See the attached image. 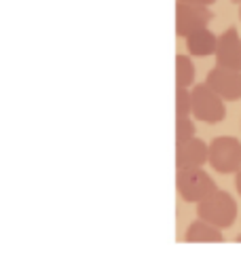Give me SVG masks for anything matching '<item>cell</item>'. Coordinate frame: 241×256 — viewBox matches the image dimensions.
Wrapping results in <instances>:
<instances>
[{"label": "cell", "instance_id": "1", "mask_svg": "<svg viewBox=\"0 0 241 256\" xmlns=\"http://www.w3.org/2000/svg\"><path fill=\"white\" fill-rule=\"evenodd\" d=\"M176 188L186 204H199L216 193L218 184L203 168H180L176 174Z\"/></svg>", "mask_w": 241, "mask_h": 256}, {"label": "cell", "instance_id": "2", "mask_svg": "<svg viewBox=\"0 0 241 256\" xmlns=\"http://www.w3.org/2000/svg\"><path fill=\"white\" fill-rule=\"evenodd\" d=\"M197 218H203L220 228H228L237 220V201L230 193L218 188L216 193L197 204Z\"/></svg>", "mask_w": 241, "mask_h": 256}, {"label": "cell", "instance_id": "3", "mask_svg": "<svg viewBox=\"0 0 241 256\" xmlns=\"http://www.w3.org/2000/svg\"><path fill=\"white\" fill-rule=\"evenodd\" d=\"M190 100H192V116L201 123L216 125L226 118V106L214 89L208 83H197L190 89Z\"/></svg>", "mask_w": 241, "mask_h": 256}, {"label": "cell", "instance_id": "4", "mask_svg": "<svg viewBox=\"0 0 241 256\" xmlns=\"http://www.w3.org/2000/svg\"><path fill=\"white\" fill-rule=\"evenodd\" d=\"M210 166L218 174H235L241 168V142L233 136H218L210 142Z\"/></svg>", "mask_w": 241, "mask_h": 256}, {"label": "cell", "instance_id": "5", "mask_svg": "<svg viewBox=\"0 0 241 256\" xmlns=\"http://www.w3.org/2000/svg\"><path fill=\"white\" fill-rule=\"evenodd\" d=\"M212 20H214V13L210 11L208 4L188 2V0L176 2V34L182 38L201 28H208Z\"/></svg>", "mask_w": 241, "mask_h": 256}, {"label": "cell", "instance_id": "6", "mask_svg": "<svg viewBox=\"0 0 241 256\" xmlns=\"http://www.w3.org/2000/svg\"><path fill=\"white\" fill-rule=\"evenodd\" d=\"M206 83L224 100V102H237L241 100V70L218 66L208 72Z\"/></svg>", "mask_w": 241, "mask_h": 256}, {"label": "cell", "instance_id": "7", "mask_svg": "<svg viewBox=\"0 0 241 256\" xmlns=\"http://www.w3.org/2000/svg\"><path fill=\"white\" fill-rule=\"evenodd\" d=\"M210 163V144L197 136L186 142L176 144V168H203Z\"/></svg>", "mask_w": 241, "mask_h": 256}, {"label": "cell", "instance_id": "8", "mask_svg": "<svg viewBox=\"0 0 241 256\" xmlns=\"http://www.w3.org/2000/svg\"><path fill=\"white\" fill-rule=\"evenodd\" d=\"M216 64L224 68L241 70V36L235 28H228L218 36Z\"/></svg>", "mask_w": 241, "mask_h": 256}, {"label": "cell", "instance_id": "9", "mask_svg": "<svg viewBox=\"0 0 241 256\" xmlns=\"http://www.w3.org/2000/svg\"><path fill=\"white\" fill-rule=\"evenodd\" d=\"M184 242H188V244H222L224 242V235H222L220 226L203 220V218H197L194 222L188 224L186 233H184Z\"/></svg>", "mask_w": 241, "mask_h": 256}, {"label": "cell", "instance_id": "10", "mask_svg": "<svg viewBox=\"0 0 241 256\" xmlns=\"http://www.w3.org/2000/svg\"><path fill=\"white\" fill-rule=\"evenodd\" d=\"M186 47L188 53L194 58H208V56H216V47H218V36L214 32H210L208 28H201L197 32H192L186 36Z\"/></svg>", "mask_w": 241, "mask_h": 256}, {"label": "cell", "instance_id": "11", "mask_svg": "<svg viewBox=\"0 0 241 256\" xmlns=\"http://www.w3.org/2000/svg\"><path fill=\"white\" fill-rule=\"evenodd\" d=\"M194 85V64L186 56L176 58V87H192Z\"/></svg>", "mask_w": 241, "mask_h": 256}, {"label": "cell", "instance_id": "12", "mask_svg": "<svg viewBox=\"0 0 241 256\" xmlns=\"http://www.w3.org/2000/svg\"><path fill=\"white\" fill-rule=\"evenodd\" d=\"M176 116H192L190 87H176Z\"/></svg>", "mask_w": 241, "mask_h": 256}, {"label": "cell", "instance_id": "13", "mask_svg": "<svg viewBox=\"0 0 241 256\" xmlns=\"http://www.w3.org/2000/svg\"><path fill=\"white\" fill-rule=\"evenodd\" d=\"M194 134L197 130H194L192 116H176V144L194 138Z\"/></svg>", "mask_w": 241, "mask_h": 256}, {"label": "cell", "instance_id": "14", "mask_svg": "<svg viewBox=\"0 0 241 256\" xmlns=\"http://www.w3.org/2000/svg\"><path fill=\"white\" fill-rule=\"evenodd\" d=\"M235 186H237V193L241 197V168L235 172Z\"/></svg>", "mask_w": 241, "mask_h": 256}, {"label": "cell", "instance_id": "15", "mask_svg": "<svg viewBox=\"0 0 241 256\" xmlns=\"http://www.w3.org/2000/svg\"><path fill=\"white\" fill-rule=\"evenodd\" d=\"M188 2H199V4H208V6H212L216 2V0H188Z\"/></svg>", "mask_w": 241, "mask_h": 256}, {"label": "cell", "instance_id": "16", "mask_svg": "<svg viewBox=\"0 0 241 256\" xmlns=\"http://www.w3.org/2000/svg\"><path fill=\"white\" fill-rule=\"evenodd\" d=\"M235 242H237V244H241V235H237V237H235Z\"/></svg>", "mask_w": 241, "mask_h": 256}, {"label": "cell", "instance_id": "17", "mask_svg": "<svg viewBox=\"0 0 241 256\" xmlns=\"http://www.w3.org/2000/svg\"><path fill=\"white\" fill-rule=\"evenodd\" d=\"M230 2H235V4H241V0H230Z\"/></svg>", "mask_w": 241, "mask_h": 256}, {"label": "cell", "instance_id": "18", "mask_svg": "<svg viewBox=\"0 0 241 256\" xmlns=\"http://www.w3.org/2000/svg\"><path fill=\"white\" fill-rule=\"evenodd\" d=\"M239 20H241V4H239Z\"/></svg>", "mask_w": 241, "mask_h": 256}]
</instances>
